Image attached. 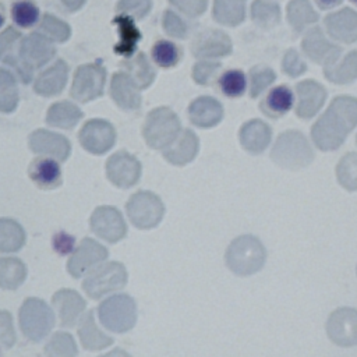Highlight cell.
<instances>
[{
	"label": "cell",
	"instance_id": "cell-17",
	"mask_svg": "<svg viewBox=\"0 0 357 357\" xmlns=\"http://www.w3.org/2000/svg\"><path fill=\"white\" fill-rule=\"evenodd\" d=\"M106 174L114 185L128 188L138 181L141 176V163L132 155L121 151L109 158L106 163Z\"/></svg>",
	"mask_w": 357,
	"mask_h": 357
},
{
	"label": "cell",
	"instance_id": "cell-57",
	"mask_svg": "<svg viewBox=\"0 0 357 357\" xmlns=\"http://www.w3.org/2000/svg\"><path fill=\"white\" fill-rule=\"evenodd\" d=\"M350 1H351L354 6H357V0H350Z\"/></svg>",
	"mask_w": 357,
	"mask_h": 357
},
{
	"label": "cell",
	"instance_id": "cell-24",
	"mask_svg": "<svg viewBox=\"0 0 357 357\" xmlns=\"http://www.w3.org/2000/svg\"><path fill=\"white\" fill-rule=\"evenodd\" d=\"M110 95L114 103L124 110H135L141 106L139 88L126 71L113 74L110 82Z\"/></svg>",
	"mask_w": 357,
	"mask_h": 357
},
{
	"label": "cell",
	"instance_id": "cell-46",
	"mask_svg": "<svg viewBox=\"0 0 357 357\" xmlns=\"http://www.w3.org/2000/svg\"><path fill=\"white\" fill-rule=\"evenodd\" d=\"M222 64L219 61H211V60H202L194 64L192 67V78L197 84L204 86L213 85L220 75Z\"/></svg>",
	"mask_w": 357,
	"mask_h": 357
},
{
	"label": "cell",
	"instance_id": "cell-22",
	"mask_svg": "<svg viewBox=\"0 0 357 357\" xmlns=\"http://www.w3.org/2000/svg\"><path fill=\"white\" fill-rule=\"evenodd\" d=\"M188 119L201 128L215 127L223 119V106L212 96H199L190 103Z\"/></svg>",
	"mask_w": 357,
	"mask_h": 357
},
{
	"label": "cell",
	"instance_id": "cell-29",
	"mask_svg": "<svg viewBox=\"0 0 357 357\" xmlns=\"http://www.w3.org/2000/svg\"><path fill=\"white\" fill-rule=\"evenodd\" d=\"M113 25H116L119 32V42L114 46V52L124 56L126 59L134 56L137 45L141 40V31L137 28L132 17L126 14H117L113 18Z\"/></svg>",
	"mask_w": 357,
	"mask_h": 357
},
{
	"label": "cell",
	"instance_id": "cell-25",
	"mask_svg": "<svg viewBox=\"0 0 357 357\" xmlns=\"http://www.w3.org/2000/svg\"><path fill=\"white\" fill-rule=\"evenodd\" d=\"M198 145V137L191 130H184L170 145L162 149V153L170 163L181 166L191 162L197 156Z\"/></svg>",
	"mask_w": 357,
	"mask_h": 357
},
{
	"label": "cell",
	"instance_id": "cell-55",
	"mask_svg": "<svg viewBox=\"0 0 357 357\" xmlns=\"http://www.w3.org/2000/svg\"><path fill=\"white\" fill-rule=\"evenodd\" d=\"M319 10H331L342 4L343 0H314Z\"/></svg>",
	"mask_w": 357,
	"mask_h": 357
},
{
	"label": "cell",
	"instance_id": "cell-13",
	"mask_svg": "<svg viewBox=\"0 0 357 357\" xmlns=\"http://www.w3.org/2000/svg\"><path fill=\"white\" fill-rule=\"evenodd\" d=\"M233 43L230 36L215 28H208L195 35L191 42V52L198 59H219L231 53Z\"/></svg>",
	"mask_w": 357,
	"mask_h": 357
},
{
	"label": "cell",
	"instance_id": "cell-23",
	"mask_svg": "<svg viewBox=\"0 0 357 357\" xmlns=\"http://www.w3.org/2000/svg\"><path fill=\"white\" fill-rule=\"evenodd\" d=\"M29 148L39 155L66 160L70 155V142L63 135L46 130H36L29 137Z\"/></svg>",
	"mask_w": 357,
	"mask_h": 357
},
{
	"label": "cell",
	"instance_id": "cell-14",
	"mask_svg": "<svg viewBox=\"0 0 357 357\" xmlns=\"http://www.w3.org/2000/svg\"><path fill=\"white\" fill-rule=\"evenodd\" d=\"M324 28L332 40L351 45L357 42V11L351 7H343L326 14Z\"/></svg>",
	"mask_w": 357,
	"mask_h": 357
},
{
	"label": "cell",
	"instance_id": "cell-43",
	"mask_svg": "<svg viewBox=\"0 0 357 357\" xmlns=\"http://www.w3.org/2000/svg\"><path fill=\"white\" fill-rule=\"evenodd\" d=\"M11 18L20 28H31L40 20V10L32 0H15L11 6Z\"/></svg>",
	"mask_w": 357,
	"mask_h": 357
},
{
	"label": "cell",
	"instance_id": "cell-5",
	"mask_svg": "<svg viewBox=\"0 0 357 357\" xmlns=\"http://www.w3.org/2000/svg\"><path fill=\"white\" fill-rule=\"evenodd\" d=\"M301 50L312 63L322 67H328L337 61L343 52L342 46L336 45L335 40H332L318 25H314L304 32Z\"/></svg>",
	"mask_w": 357,
	"mask_h": 357
},
{
	"label": "cell",
	"instance_id": "cell-33",
	"mask_svg": "<svg viewBox=\"0 0 357 357\" xmlns=\"http://www.w3.org/2000/svg\"><path fill=\"white\" fill-rule=\"evenodd\" d=\"M213 20L225 26H237L245 20V0H213Z\"/></svg>",
	"mask_w": 357,
	"mask_h": 357
},
{
	"label": "cell",
	"instance_id": "cell-1",
	"mask_svg": "<svg viewBox=\"0 0 357 357\" xmlns=\"http://www.w3.org/2000/svg\"><path fill=\"white\" fill-rule=\"evenodd\" d=\"M357 126V98L339 95L311 127L314 145L324 152L335 151L343 145L347 135Z\"/></svg>",
	"mask_w": 357,
	"mask_h": 357
},
{
	"label": "cell",
	"instance_id": "cell-10",
	"mask_svg": "<svg viewBox=\"0 0 357 357\" xmlns=\"http://www.w3.org/2000/svg\"><path fill=\"white\" fill-rule=\"evenodd\" d=\"M127 213L131 223L139 229L155 227L163 218V204L152 192L141 191L134 194L127 202Z\"/></svg>",
	"mask_w": 357,
	"mask_h": 357
},
{
	"label": "cell",
	"instance_id": "cell-38",
	"mask_svg": "<svg viewBox=\"0 0 357 357\" xmlns=\"http://www.w3.org/2000/svg\"><path fill=\"white\" fill-rule=\"evenodd\" d=\"M79 337H81V342L84 343V346L91 350L103 349L112 343V337H107L96 328L92 311L86 312V315H84V318L81 321Z\"/></svg>",
	"mask_w": 357,
	"mask_h": 357
},
{
	"label": "cell",
	"instance_id": "cell-50",
	"mask_svg": "<svg viewBox=\"0 0 357 357\" xmlns=\"http://www.w3.org/2000/svg\"><path fill=\"white\" fill-rule=\"evenodd\" d=\"M169 3L188 18L202 15L208 7V0H169Z\"/></svg>",
	"mask_w": 357,
	"mask_h": 357
},
{
	"label": "cell",
	"instance_id": "cell-42",
	"mask_svg": "<svg viewBox=\"0 0 357 357\" xmlns=\"http://www.w3.org/2000/svg\"><path fill=\"white\" fill-rule=\"evenodd\" d=\"M22 227L11 219H0V251L13 252L18 251L24 244Z\"/></svg>",
	"mask_w": 357,
	"mask_h": 357
},
{
	"label": "cell",
	"instance_id": "cell-3",
	"mask_svg": "<svg viewBox=\"0 0 357 357\" xmlns=\"http://www.w3.org/2000/svg\"><path fill=\"white\" fill-rule=\"evenodd\" d=\"M266 261L264 244L252 234L234 238L226 250V265L238 276H250L259 272Z\"/></svg>",
	"mask_w": 357,
	"mask_h": 357
},
{
	"label": "cell",
	"instance_id": "cell-47",
	"mask_svg": "<svg viewBox=\"0 0 357 357\" xmlns=\"http://www.w3.org/2000/svg\"><path fill=\"white\" fill-rule=\"evenodd\" d=\"M162 26L165 32L177 39H185L190 33V24L177 11L172 8L165 10L162 17Z\"/></svg>",
	"mask_w": 357,
	"mask_h": 357
},
{
	"label": "cell",
	"instance_id": "cell-41",
	"mask_svg": "<svg viewBox=\"0 0 357 357\" xmlns=\"http://www.w3.org/2000/svg\"><path fill=\"white\" fill-rule=\"evenodd\" d=\"M337 183L346 191H357V152H349L340 158L335 169Z\"/></svg>",
	"mask_w": 357,
	"mask_h": 357
},
{
	"label": "cell",
	"instance_id": "cell-44",
	"mask_svg": "<svg viewBox=\"0 0 357 357\" xmlns=\"http://www.w3.org/2000/svg\"><path fill=\"white\" fill-rule=\"evenodd\" d=\"M18 105V89L15 77L0 67V112L11 113Z\"/></svg>",
	"mask_w": 357,
	"mask_h": 357
},
{
	"label": "cell",
	"instance_id": "cell-11",
	"mask_svg": "<svg viewBox=\"0 0 357 357\" xmlns=\"http://www.w3.org/2000/svg\"><path fill=\"white\" fill-rule=\"evenodd\" d=\"M326 335L339 347H353L357 344V310L340 307L331 312L326 321Z\"/></svg>",
	"mask_w": 357,
	"mask_h": 357
},
{
	"label": "cell",
	"instance_id": "cell-31",
	"mask_svg": "<svg viewBox=\"0 0 357 357\" xmlns=\"http://www.w3.org/2000/svg\"><path fill=\"white\" fill-rule=\"evenodd\" d=\"M53 304L59 312L61 325L73 326L77 322L78 315L84 311L85 303L82 298L73 290L64 289L54 294Z\"/></svg>",
	"mask_w": 357,
	"mask_h": 357
},
{
	"label": "cell",
	"instance_id": "cell-30",
	"mask_svg": "<svg viewBox=\"0 0 357 357\" xmlns=\"http://www.w3.org/2000/svg\"><path fill=\"white\" fill-rule=\"evenodd\" d=\"M325 78L336 85L351 84L357 79V50H350L344 56H340L333 64L324 67Z\"/></svg>",
	"mask_w": 357,
	"mask_h": 357
},
{
	"label": "cell",
	"instance_id": "cell-56",
	"mask_svg": "<svg viewBox=\"0 0 357 357\" xmlns=\"http://www.w3.org/2000/svg\"><path fill=\"white\" fill-rule=\"evenodd\" d=\"M4 22H6V8H4V6L0 3V28L3 26Z\"/></svg>",
	"mask_w": 357,
	"mask_h": 357
},
{
	"label": "cell",
	"instance_id": "cell-53",
	"mask_svg": "<svg viewBox=\"0 0 357 357\" xmlns=\"http://www.w3.org/2000/svg\"><path fill=\"white\" fill-rule=\"evenodd\" d=\"M74 243H75L74 237H71L70 234H67V233H64V231H60V233H57V234L53 237V247H54V250H56L59 254H61V255L73 252V250H74Z\"/></svg>",
	"mask_w": 357,
	"mask_h": 357
},
{
	"label": "cell",
	"instance_id": "cell-7",
	"mask_svg": "<svg viewBox=\"0 0 357 357\" xmlns=\"http://www.w3.org/2000/svg\"><path fill=\"white\" fill-rule=\"evenodd\" d=\"M100 322L112 332H126L135 324V303L126 294L107 298L99 305Z\"/></svg>",
	"mask_w": 357,
	"mask_h": 357
},
{
	"label": "cell",
	"instance_id": "cell-52",
	"mask_svg": "<svg viewBox=\"0 0 357 357\" xmlns=\"http://www.w3.org/2000/svg\"><path fill=\"white\" fill-rule=\"evenodd\" d=\"M0 342L8 347L14 342V332L11 325V317L7 311H0Z\"/></svg>",
	"mask_w": 357,
	"mask_h": 357
},
{
	"label": "cell",
	"instance_id": "cell-58",
	"mask_svg": "<svg viewBox=\"0 0 357 357\" xmlns=\"http://www.w3.org/2000/svg\"><path fill=\"white\" fill-rule=\"evenodd\" d=\"M356 144H357V135H356Z\"/></svg>",
	"mask_w": 357,
	"mask_h": 357
},
{
	"label": "cell",
	"instance_id": "cell-8",
	"mask_svg": "<svg viewBox=\"0 0 357 357\" xmlns=\"http://www.w3.org/2000/svg\"><path fill=\"white\" fill-rule=\"evenodd\" d=\"M20 325L26 337L33 342L42 340L53 328L52 310L38 298H28L20 311Z\"/></svg>",
	"mask_w": 357,
	"mask_h": 357
},
{
	"label": "cell",
	"instance_id": "cell-40",
	"mask_svg": "<svg viewBox=\"0 0 357 357\" xmlns=\"http://www.w3.org/2000/svg\"><path fill=\"white\" fill-rule=\"evenodd\" d=\"M25 266L15 258H0V287L17 289L25 279Z\"/></svg>",
	"mask_w": 357,
	"mask_h": 357
},
{
	"label": "cell",
	"instance_id": "cell-45",
	"mask_svg": "<svg viewBox=\"0 0 357 357\" xmlns=\"http://www.w3.org/2000/svg\"><path fill=\"white\" fill-rule=\"evenodd\" d=\"M151 57L162 68L174 67L181 57V50L170 40H158L151 49Z\"/></svg>",
	"mask_w": 357,
	"mask_h": 357
},
{
	"label": "cell",
	"instance_id": "cell-36",
	"mask_svg": "<svg viewBox=\"0 0 357 357\" xmlns=\"http://www.w3.org/2000/svg\"><path fill=\"white\" fill-rule=\"evenodd\" d=\"M220 92L227 98H240L245 93L248 86V77L238 68L226 70L219 75L218 79Z\"/></svg>",
	"mask_w": 357,
	"mask_h": 357
},
{
	"label": "cell",
	"instance_id": "cell-19",
	"mask_svg": "<svg viewBox=\"0 0 357 357\" xmlns=\"http://www.w3.org/2000/svg\"><path fill=\"white\" fill-rule=\"evenodd\" d=\"M238 139L244 151L251 155H259L272 141V128L264 120L252 119L241 126Z\"/></svg>",
	"mask_w": 357,
	"mask_h": 357
},
{
	"label": "cell",
	"instance_id": "cell-51",
	"mask_svg": "<svg viewBox=\"0 0 357 357\" xmlns=\"http://www.w3.org/2000/svg\"><path fill=\"white\" fill-rule=\"evenodd\" d=\"M20 39H21L20 31H17L14 26L6 28L0 33V59H3L8 53H13Z\"/></svg>",
	"mask_w": 357,
	"mask_h": 357
},
{
	"label": "cell",
	"instance_id": "cell-34",
	"mask_svg": "<svg viewBox=\"0 0 357 357\" xmlns=\"http://www.w3.org/2000/svg\"><path fill=\"white\" fill-rule=\"evenodd\" d=\"M250 15L254 25L268 31L280 22L282 11L276 0H254L251 3Z\"/></svg>",
	"mask_w": 357,
	"mask_h": 357
},
{
	"label": "cell",
	"instance_id": "cell-4",
	"mask_svg": "<svg viewBox=\"0 0 357 357\" xmlns=\"http://www.w3.org/2000/svg\"><path fill=\"white\" fill-rule=\"evenodd\" d=\"M180 134V120L169 107L152 110L145 120L144 137L149 146L163 149Z\"/></svg>",
	"mask_w": 357,
	"mask_h": 357
},
{
	"label": "cell",
	"instance_id": "cell-37",
	"mask_svg": "<svg viewBox=\"0 0 357 357\" xmlns=\"http://www.w3.org/2000/svg\"><path fill=\"white\" fill-rule=\"evenodd\" d=\"M276 81V73L272 67L258 64L248 71V92L250 98L255 99L264 93Z\"/></svg>",
	"mask_w": 357,
	"mask_h": 357
},
{
	"label": "cell",
	"instance_id": "cell-49",
	"mask_svg": "<svg viewBox=\"0 0 357 357\" xmlns=\"http://www.w3.org/2000/svg\"><path fill=\"white\" fill-rule=\"evenodd\" d=\"M152 8V0H119L116 11L132 18H144Z\"/></svg>",
	"mask_w": 357,
	"mask_h": 357
},
{
	"label": "cell",
	"instance_id": "cell-39",
	"mask_svg": "<svg viewBox=\"0 0 357 357\" xmlns=\"http://www.w3.org/2000/svg\"><path fill=\"white\" fill-rule=\"evenodd\" d=\"M38 32L52 42H66L71 35V28L66 21L45 13L38 22Z\"/></svg>",
	"mask_w": 357,
	"mask_h": 357
},
{
	"label": "cell",
	"instance_id": "cell-16",
	"mask_svg": "<svg viewBox=\"0 0 357 357\" xmlns=\"http://www.w3.org/2000/svg\"><path fill=\"white\" fill-rule=\"evenodd\" d=\"M116 139L114 128L109 121L95 119L89 120L79 131L81 145L91 153L102 155L109 151Z\"/></svg>",
	"mask_w": 357,
	"mask_h": 357
},
{
	"label": "cell",
	"instance_id": "cell-27",
	"mask_svg": "<svg viewBox=\"0 0 357 357\" xmlns=\"http://www.w3.org/2000/svg\"><path fill=\"white\" fill-rule=\"evenodd\" d=\"M67 78L68 66L60 59L36 77L33 89L42 96H54L63 91L67 84Z\"/></svg>",
	"mask_w": 357,
	"mask_h": 357
},
{
	"label": "cell",
	"instance_id": "cell-2",
	"mask_svg": "<svg viewBox=\"0 0 357 357\" xmlns=\"http://www.w3.org/2000/svg\"><path fill=\"white\" fill-rule=\"evenodd\" d=\"M314 149L307 137L297 130L282 132L271 151L272 162L287 170H300L314 160Z\"/></svg>",
	"mask_w": 357,
	"mask_h": 357
},
{
	"label": "cell",
	"instance_id": "cell-9",
	"mask_svg": "<svg viewBox=\"0 0 357 357\" xmlns=\"http://www.w3.org/2000/svg\"><path fill=\"white\" fill-rule=\"evenodd\" d=\"M106 82V70L99 63L79 66L75 70L70 95L73 99L86 103L103 95Z\"/></svg>",
	"mask_w": 357,
	"mask_h": 357
},
{
	"label": "cell",
	"instance_id": "cell-59",
	"mask_svg": "<svg viewBox=\"0 0 357 357\" xmlns=\"http://www.w3.org/2000/svg\"><path fill=\"white\" fill-rule=\"evenodd\" d=\"M356 273H357V268H356Z\"/></svg>",
	"mask_w": 357,
	"mask_h": 357
},
{
	"label": "cell",
	"instance_id": "cell-20",
	"mask_svg": "<svg viewBox=\"0 0 357 357\" xmlns=\"http://www.w3.org/2000/svg\"><path fill=\"white\" fill-rule=\"evenodd\" d=\"M296 105V93L287 85L273 86L259 100V110L268 119L276 120L286 116Z\"/></svg>",
	"mask_w": 357,
	"mask_h": 357
},
{
	"label": "cell",
	"instance_id": "cell-12",
	"mask_svg": "<svg viewBox=\"0 0 357 357\" xmlns=\"http://www.w3.org/2000/svg\"><path fill=\"white\" fill-rule=\"evenodd\" d=\"M296 116L303 120L312 119L325 105L326 88L315 79H304L296 84Z\"/></svg>",
	"mask_w": 357,
	"mask_h": 357
},
{
	"label": "cell",
	"instance_id": "cell-18",
	"mask_svg": "<svg viewBox=\"0 0 357 357\" xmlns=\"http://www.w3.org/2000/svg\"><path fill=\"white\" fill-rule=\"evenodd\" d=\"M92 230L109 243H116L126 236V223L120 212L112 206L98 208L91 218Z\"/></svg>",
	"mask_w": 357,
	"mask_h": 357
},
{
	"label": "cell",
	"instance_id": "cell-6",
	"mask_svg": "<svg viewBox=\"0 0 357 357\" xmlns=\"http://www.w3.org/2000/svg\"><path fill=\"white\" fill-rule=\"evenodd\" d=\"M127 282V272L119 262H107L100 266L92 268L89 275L84 279L82 287L92 298H100L102 296L121 289Z\"/></svg>",
	"mask_w": 357,
	"mask_h": 357
},
{
	"label": "cell",
	"instance_id": "cell-48",
	"mask_svg": "<svg viewBox=\"0 0 357 357\" xmlns=\"http://www.w3.org/2000/svg\"><path fill=\"white\" fill-rule=\"evenodd\" d=\"M282 71L290 78H298L307 71L304 57L296 49H287L282 59Z\"/></svg>",
	"mask_w": 357,
	"mask_h": 357
},
{
	"label": "cell",
	"instance_id": "cell-54",
	"mask_svg": "<svg viewBox=\"0 0 357 357\" xmlns=\"http://www.w3.org/2000/svg\"><path fill=\"white\" fill-rule=\"evenodd\" d=\"M86 0H60L61 6L68 11V13H75L78 11Z\"/></svg>",
	"mask_w": 357,
	"mask_h": 357
},
{
	"label": "cell",
	"instance_id": "cell-32",
	"mask_svg": "<svg viewBox=\"0 0 357 357\" xmlns=\"http://www.w3.org/2000/svg\"><path fill=\"white\" fill-rule=\"evenodd\" d=\"M121 68L131 77V79L137 84L139 89L148 88L153 82L156 75L155 68L152 67L151 61L142 52L123 60Z\"/></svg>",
	"mask_w": 357,
	"mask_h": 357
},
{
	"label": "cell",
	"instance_id": "cell-15",
	"mask_svg": "<svg viewBox=\"0 0 357 357\" xmlns=\"http://www.w3.org/2000/svg\"><path fill=\"white\" fill-rule=\"evenodd\" d=\"M54 54L56 47L52 45V40L38 31L21 38L18 43V57L33 70L45 66Z\"/></svg>",
	"mask_w": 357,
	"mask_h": 357
},
{
	"label": "cell",
	"instance_id": "cell-21",
	"mask_svg": "<svg viewBox=\"0 0 357 357\" xmlns=\"http://www.w3.org/2000/svg\"><path fill=\"white\" fill-rule=\"evenodd\" d=\"M106 257H107V250L105 247H102L99 243L91 238H85L82 240L77 251L71 255L67 264L68 272L73 276L79 278L84 272L91 271L93 265L103 261Z\"/></svg>",
	"mask_w": 357,
	"mask_h": 357
},
{
	"label": "cell",
	"instance_id": "cell-26",
	"mask_svg": "<svg viewBox=\"0 0 357 357\" xmlns=\"http://www.w3.org/2000/svg\"><path fill=\"white\" fill-rule=\"evenodd\" d=\"M31 180L42 190H53L61 184V169L52 156H39L28 167Z\"/></svg>",
	"mask_w": 357,
	"mask_h": 357
},
{
	"label": "cell",
	"instance_id": "cell-28",
	"mask_svg": "<svg viewBox=\"0 0 357 357\" xmlns=\"http://www.w3.org/2000/svg\"><path fill=\"white\" fill-rule=\"evenodd\" d=\"M286 20L291 31L300 35L318 22L319 14L310 0H290L286 6Z\"/></svg>",
	"mask_w": 357,
	"mask_h": 357
},
{
	"label": "cell",
	"instance_id": "cell-35",
	"mask_svg": "<svg viewBox=\"0 0 357 357\" xmlns=\"http://www.w3.org/2000/svg\"><path fill=\"white\" fill-rule=\"evenodd\" d=\"M82 117V112L71 102H57L47 110V124L59 128H73Z\"/></svg>",
	"mask_w": 357,
	"mask_h": 357
}]
</instances>
